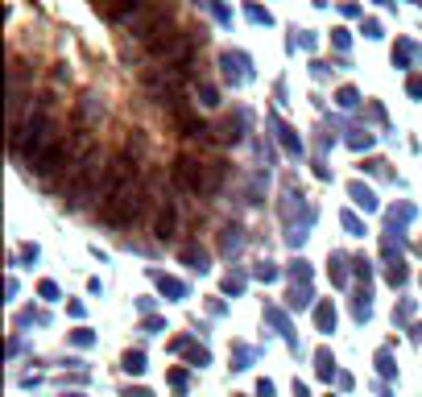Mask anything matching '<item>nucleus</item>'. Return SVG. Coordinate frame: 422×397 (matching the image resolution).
I'll return each mask as SVG.
<instances>
[{"instance_id":"obj_1","label":"nucleus","mask_w":422,"mask_h":397,"mask_svg":"<svg viewBox=\"0 0 422 397\" xmlns=\"http://www.w3.org/2000/svg\"><path fill=\"white\" fill-rule=\"evenodd\" d=\"M58 145H63V120L54 116V95H33L29 99V120L21 124V137L13 145V153L29 170H38Z\"/></svg>"},{"instance_id":"obj_2","label":"nucleus","mask_w":422,"mask_h":397,"mask_svg":"<svg viewBox=\"0 0 422 397\" xmlns=\"http://www.w3.org/2000/svg\"><path fill=\"white\" fill-rule=\"evenodd\" d=\"M104 170L108 162L99 158V149L79 153L67 170V183H63V203L67 211H83L87 203H99V187H104Z\"/></svg>"},{"instance_id":"obj_3","label":"nucleus","mask_w":422,"mask_h":397,"mask_svg":"<svg viewBox=\"0 0 422 397\" xmlns=\"http://www.w3.org/2000/svg\"><path fill=\"white\" fill-rule=\"evenodd\" d=\"M203 170H207V162H199V158H190V153H178V158L170 162V183H174V190L199 199V190H203Z\"/></svg>"},{"instance_id":"obj_4","label":"nucleus","mask_w":422,"mask_h":397,"mask_svg":"<svg viewBox=\"0 0 422 397\" xmlns=\"http://www.w3.org/2000/svg\"><path fill=\"white\" fill-rule=\"evenodd\" d=\"M220 70H224V79H228L232 87H244V83L253 79V62H249L244 50H224V54H220Z\"/></svg>"},{"instance_id":"obj_5","label":"nucleus","mask_w":422,"mask_h":397,"mask_svg":"<svg viewBox=\"0 0 422 397\" xmlns=\"http://www.w3.org/2000/svg\"><path fill=\"white\" fill-rule=\"evenodd\" d=\"M99 120H104V99H99L95 92H87L83 99H79V108H75V129L87 133L92 124H99Z\"/></svg>"},{"instance_id":"obj_6","label":"nucleus","mask_w":422,"mask_h":397,"mask_svg":"<svg viewBox=\"0 0 422 397\" xmlns=\"http://www.w3.org/2000/svg\"><path fill=\"white\" fill-rule=\"evenodd\" d=\"M253 124L249 116V108H236V116H224L220 124V145H236V141H244V129Z\"/></svg>"},{"instance_id":"obj_7","label":"nucleus","mask_w":422,"mask_h":397,"mask_svg":"<svg viewBox=\"0 0 422 397\" xmlns=\"http://www.w3.org/2000/svg\"><path fill=\"white\" fill-rule=\"evenodd\" d=\"M149 281L158 285V294H162L166 303H183V298H187V281L170 278V273H162V269H149Z\"/></svg>"},{"instance_id":"obj_8","label":"nucleus","mask_w":422,"mask_h":397,"mask_svg":"<svg viewBox=\"0 0 422 397\" xmlns=\"http://www.w3.org/2000/svg\"><path fill=\"white\" fill-rule=\"evenodd\" d=\"M174 232H178V207L166 199L162 207H158V219H153V236H158L162 244H170V240H174Z\"/></svg>"},{"instance_id":"obj_9","label":"nucleus","mask_w":422,"mask_h":397,"mask_svg":"<svg viewBox=\"0 0 422 397\" xmlns=\"http://www.w3.org/2000/svg\"><path fill=\"white\" fill-rule=\"evenodd\" d=\"M269 129H274V141H278L281 149H286V153H290V158H303V137H298V133H294V129H290V124H281L278 116H269Z\"/></svg>"},{"instance_id":"obj_10","label":"nucleus","mask_w":422,"mask_h":397,"mask_svg":"<svg viewBox=\"0 0 422 397\" xmlns=\"http://www.w3.org/2000/svg\"><path fill=\"white\" fill-rule=\"evenodd\" d=\"M170 352H183L195 369H203V364H211V352L207 348H199L190 335H178V339H170Z\"/></svg>"},{"instance_id":"obj_11","label":"nucleus","mask_w":422,"mask_h":397,"mask_svg":"<svg viewBox=\"0 0 422 397\" xmlns=\"http://www.w3.org/2000/svg\"><path fill=\"white\" fill-rule=\"evenodd\" d=\"M418 62H422V46L418 42H410V38H398V46H394V67L414 70Z\"/></svg>"},{"instance_id":"obj_12","label":"nucleus","mask_w":422,"mask_h":397,"mask_svg":"<svg viewBox=\"0 0 422 397\" xmlns=\"http://www.w3.org/2000/svg\"><path fill=\"white\" fill-rule=\"evenodd\" d=\"M224 178H228V162H207V170H203V190H199V199H211V195H220Z\"/></svg>"},{"instance_id":"obj_13","label":"nucleus","mask_w":422,"mask_h":397,"mask_svg":"<svg viewBox=\"0 0 422 397\" xmlns=\"http://www.w3.org/2000/svg\"><path fill=\"white\" fill-rule=\"evenodd\" d=\"M348 199H352L360 211H377V207H381V203H377V190L364 187L360 178H356V183H348Z\"/></svg>"},{"instance_id":"obj_14","label":"nucleus","mask_w":422,"mask_h":397,"mask_svg":"<svg viewBox=\"0 0 422 397\" xmlns=\"http://www.w3.org/2000/svg\"><path fill=\"white\" fill-rule=\"evenodd\" d=\"M414 215H418V207H414V203H394V207L385 211V219H389V232H401V228H406Z\"/></svg>"},{"instance_id":"obj_15","label":"nucleus","mask_w":422,"mask_h":397,"mask_svg":"<svg viewBox=\"0 0 422 397\" xmlns=\"http://www.w3.org/2000/svg\"><path fill=\"white\" fill-rule=\"evenodd\" d=\"M265 319H269V323H274V327L281 331V339H286L290 348L298 352V335L290 331V319H286V310H278V306H265Z\"/></svg>"},{"instance_id":"obj_16","label":"nucleus","mask_w":422,"mask_h":397,"mask_svg":"<svg viewBox=\"0 0 422 397\" xmlns=\"http://www.w3.org/2000/svg\"><path fill=\"white\" fill-rule=\"evenodd\" d=\"M178 257H183V265H187V269H195V273H207V269H211L207 249H199V244H187V249H183Z\"/></svg>"},{"instance_id":"obj_17","label":"nucleus","mask_w":422,"mask_h":397,"mask_svg":"<svg viewBox=\"0 0 422 397\" xmlns=\"http://www.w3.org/2000/svg\"><path fill=\"white\" fill-rule=\"evenodd\" d=\"M335 319H340V315H335L331 298H319V303H315V327L323 331V335H331V331H335Z\"/></svg>"},{"instance_id":"obj_18","label":"nucleus","mask_w":422,"mask_h":397,"mask_svg":"<svg viewBox=\"0 0 422 397\" xmlns=\"http://www.w3.org/2000/svg\"><path fill=\"white\" fill-rule=\"evenodd\" d=\"M352 319L356 323H369L373 319V290H356L352 294Z\"/></svg>"},{"instance_id":"obj_19","label":"nucleus","mask_w":422,"mask_h":397,"mask_svg":"<svg viewBox=\"0 0 422 397\" xmlns=\"http://www.w3.org/2000/svg\"><path fill=\"white\" fill-rule=\"evenodd\" d=\"M352 257L348 253H331L328 257V273H331V281H335V285H348V278H352Z\"/></svg>"},{"instance_id":"obj_20","label":"nucleus","mask_w":422,"mask_h":397,"mask_svg":"<svg viewBox=\"0 0 422 397\" xmlns=\"http://www.w3.org/2000/svg\"><path fill=\"white\" fill-rule=\"evenodd\" d=\"M240 249H244V228H240V224H228L224 236H220V253L232 257V253H240Z\"/></svg>"},{"instance_id":"obj_21","label":"nucleus","mask_w":422,"mask_h":397,"mask_svg":"<svg viewBox=\"0 0 422 397\" xmlns=\"http://www.w3.org/2000/svg\"><path fill=\"white\" fill-rule=\"evenodd\" d=\"M306 306H315V290H310V285H290L286 310H306Z\"/></svg>"},{"instance_id":"obj_22","label":"nucleus","mask_w":422,"mask_h":397,"mask_svg":"<svg viewBox=\"0 0 422 397\" xmlns=\"http://www.w3.org/2000/svg\"><path fill=\"white\" fill-rule=\"evenodd\" d=\"M315 376H319V381L340 376V373H335V356H331V348H319V352H315Z\"/></svg>"},{"instance_id":"obj_23","label":"nucleus","mask_w":422,"mask_h":397,"mask_svg":"<svg viewBox=\"0 0 422 397\" xmlns=\"http://www.w3.org/2000/svg\"><path fill=\"white\" fill-rule=\"evenodd\" d=\"M265 190H269V174L257 170V174L249 178V187H244V199H249V203H261V199H265Z\"/></svg>"},{"instance_id":"obj_24","label":"nucleus","mask_w":422,"mask_h":397,"mask_svg":"<svg viewBox=\"0 0 422 397\" xmlns=\"http://www.w3.org/2000/svg\"><path fill=\"white\" fill-rule=\"evenodd\" d=\"M381 253H385V265H398V261H401V232H385V236H381Z\"/></svg>"},{"instance_id":"obj_25","label":"nucleus","mask_w":422,"mask_h":397,"mask_svg":"<svg viewBox=\"0 0 422 397\" xmlns=\"http://www.w3.org/2000/svg\"><path fill=\"white\" fill-rule=\"evenodd\" d=\"M120 369H124V373H133V376H141L145 369H149V364H145V352L129 348V352H124V360H120Z\"/></svg>"},{"instance_id":"obj_26","label":"nucleus","mask_w":422,"mask_h":397,"mask_svg":"<svg viewBox=\"0 0 422 397\" xmlns=\"http://www.w3.org/2000/svg\"><path fill=\"white\" fill-rule=\"evenodd\" d=\"M286 273H290V281H294V285H310V273H315V269H310V261H290V269H286Z\"/></svg>"},{"instance_id":"obj_27","label":"nucleus","mask_w":422,"mask_h":397,"mask_svg":"<svg viewBox=\"0 0 422 397\" xmlns=\"http://www.w3.org/2000/svg\"><path fill=\"white\" fill-rule=\"evenodd\" d=\"M340 228H344L348 236H364V232H369V228H364V219H360L356 211H340Z\"/></svg>"},{"instance_id":"obj_28","label":"nucleus","mask_w":422,"mask_h":397,"mask_svg":"<svg viewBox=\"0 0 422 397\" xmlns=\"http://www.w3.org/2000/svg\"><path fill=\"white\" fill-rule=\"evenodd\" d=\"M377 373L385 376V381H394V376H398V364H394V352H389V348L377 352Z\"/></svg>"},{"instance_id":"obj_29","label":"nucleus","mask_w":422,"mask_h":397,"mask_svg":"<svg viewBox=\"0 0 422 397\" xmlns=\"http://www.w3.org/2000/svg\"><path fill=\"white\" fill-rule=\"evenodd\" d=\"M253 360H257V348H244V344L232 348V369H249Z\"/></svg>"},{"instance_id":"obj_30","label":"nucleus","mask_w":422,"mask_h":397,"mask_svg":"<svg viewBox=\"0 0 422 397\" xmlns=\"http://www.w3.org/2000/svg\"><path fill=\"white\" fill-rule=\"evenodd\" d=\"M373 133H369V129H348V145L352 149H373Z\"/></svg>"},{"instance_id":"obj_31","label":"nucleus","mask_w":422,"mask_h":397,"mask_svg":"<svg viewBox=\"0 0 422 397\" xmlns=\"http://www.w3.org/2000/svg\"><path fill=\"white\" fill-rule=\"evenodd\" d=\"M253 278L269 285V281H278V278H281V269L274 265V261H257V269H253Z\"/></svg>"},{"instance_id":"obj_32","label":"nucleus","mask_w":422,"mask_h":397,"mask_svg":"<svg viewBox=\"0 0 422 397\" xmlns=\"http://www.w3.org/2000/svg\"><path fill=\"white\" fill-rule=\"evenodd\" d=\"M385 281H389V285H406V281H410L406 261H398V265H385Z\"/></svg>"},{"instance_id":"obj_33","label":"nucleus","mask_w":422,"mask_h":397,"mask_svg":"<svg viewBox=\"0 0 422 397\" xmlns=\"http://www.w3.org/2000/svg\"><path fill=\"white\" fill-rule=\"evenodd\" d=\"M166 381H170V389H174L178 397H183V393L190 389V376L183 373V369H170V373H166Z\"/></svg>"},{"instance_id":"obj_34","label":"nucleus","mask_w":422,"mask_h":397,"mask_svg":"<svg viewBox=\"0 0 422 397\" xmlns=\"http://www.w3.org/2000/svg\"><path fill=\"white\" fill-rule=\"evenodd\" d=\"M360 99H364V95L356 92V87H340V92H335V104H340V108H360Z\"/></svg>"},{"instance_id":"obj_35","label":"nucleus","mask_w":422,"mask_h":397,"mask_svg":"<svg viewBox=\"0 0 422 397\" xmlns=\"http://www.w3.org/2000/svg\"><path fill=\"white\" fill-rule=\"evenodd\" d=\"M244 285H249V278H244V273H228V278H224V294L240 298V294H244Z\"/></svg>"},{"instance_id":"obj_36","label":"nucleus","mask_w":422,"mask_h":397,"mask_svg":"<svg viewBox=\"0 0 422 397\" xmlns=\"http://www.w3.org/2000/svg\"><path fill=\"white\" fill-rule=\"evenodd\" d=\"M244 17H249L253 25H274V13H269V9H261V4H249V9H244Z\"/></svg>"},{"instance_id":"obj_37","label":"nucleus","mask_w":422,"mask_h":397,"mask_svg":"<svg viewBox=\"0 0 422 397\" xmlns=\"http://www.w3.org/2000/svg\"><path fill=\"white\" fill-rule=\"evenodd\" d=\"M67 339L75 344V348H92V344H95V331H87V327H75V331L67 335Z\"/></svg>"},{"instance_id":"obj_38","label":"nucleus","mask_w":422,"mask_h":397,"mask_svg":"<svg viewBox=\"0 0 422 397\" xmlns=\"http://www.w3.org/2000/svg\"><path fill=\"white\" fill-rule=\"evenodd\" d=\"M331 46L340 50V54H348V46H352V33L340 25V29H331Z\"/></svg>"},{"instance_id":"obj_39","label":"nucleus","mask_w":422,"mask_h":397,"mask_svg":"<svg viewBox=\"0 0 422 397\" xmlns=\"http://www.w3.org/2000/svg\"><path fill=\"white\" fill-rule=\"evenodd\" d=\"M199 104H203V108H215V104H220V92H215L211 83H199Z\"/></svg>"},{"instance_id":"obj_40","label":"nucleus","mask_w":422,"mask_h":397,"mask_svg":"<svg viewBox=\"0 0 422 397\" xmlns=\"http://www.w3.org/2000/svg\"><path fill=\"white\" fill-rule=\"evenodd\" d=\"M38 294H42L46 303H58V298H63V290H58V281H38Z\"/></svg>"},{"instance_id":"obj_41","label":"nucleus","mask_w":422,"mask_h":397,"mask_svg":"<svg viewBox=\"0 0 422 397\" xmlns=\"http://www.w3.org/2000/svg\"><path fill=\"white\" fill-rule=\"evenodd\" d=\"M162 327H166L162 315H145V319H141V331H145V335H158Z\"/></svg>"},{"instance_id":"obj_42","label":"nucleus","mask_w":422,"mask_h":397,"mask_svg":"<svg viewBox=\"0 0 422 397\" xmlns=\"http://www.w3.org/2000/svg\"><path fill=\"white\" fill-rule=\"evenodd\" d=\"M410 315H414V298H401V303L394 306V323H406Z\"/></svg>"},{"instance_id":"obj_43","label":"nucleus","mask_w":422,"mask_h":397,"mask_svg":"<svg viewBox=\"0 0 422 397\" xmlns=\"http://www.w3.org/2000/svg\"><path fill=\"white\" fill-rule=\"evenodd\" d=\"M17 323H21V327H29V323H38V327H46L50 319H46V310H25V315L17 319Z\"/></svg>"},{"instance_id":"obj_44","label":"nucleus","mask_w":422,"mask_h":397,"mask_svg":"<svg viewBox=\"0 0 422 397\" xmlns=\"http://www.w3.org/2000/svg\"><path fill=\"white\" fill-rule=\"evenodd\" d=\"M406 95H410V99H422V70H414V75L406 79Z\"/></svg>"},{"instance_id":"obj_45","label":"nucleus","mask_w":422,"mask_h":397,"mask_svg":"<svg viewBox=\"0 0 422 397\" xmlns=\"http://www.w3.org/2000/svg\"><path fill=\"white\" fill-rule=\"evenodd\" d=\"M203 9H207L220 25H232V9H224V4H203Z\"/></svg>"},{"instance_id":"obj_46","label":"nucleus","mask_w":422,"mask_h":397,"mask_svg":"<svg viewBox=\"0 0 422 397\" xmlns=\"http://www.w3.org/2000/svg\"><path fill=\"white\" fill-rule=\"evenodd\" d=\"M352 273L364 281V285H369V278H373V269H369V261H364V257H352Z\"/></svg>"},{"instance_id":"obj_47","label":"nucleus","mask_w":422,"mask_h":397,"mask_svg":"<svg viewBox=\"0 0 422 397\" xmlns=\"http://www.w3.org/2000/svg\"><path fill=\"white\" fill-rule=\"evenodd\" d=\"M274 393H278V385H274L269 376H261V381H257V397H274Z\"/></svg>"},{"instance_id":"obj_48","label":"nucleus","mask_w":422,"mask_h":397,"mask_svg":"<svg viewBox=\"0 0 422 397\" xmlns=\"http://www.w3.org/2000/svg\"><path fill=\"white\" fill-rule=\"evenodd\" d=\"M360 33H364V38H373V42H377V38H381V25H377L373 17H369V21L360 25Z\"/></svg>"},{"instance_id":"obj_49","label":"nucleus","mask_w":422,"mask_h":397,"mask_svg":"<svg viewBox=\"0 0 422 397\" xmlns=\"http://www.w3.org/2000/svg\"><path fill=\"white\" fill-rule=\"evenodd\" d=\"M67 315H70V319H83V315H87V306H83V303H67Z\"/></svg>"},{"instance_id":"obj_50","label":"nucleus","mask_w":422,"mask_h":397,"mask_svg":"<svg viewBox=\"0 0 422 397\" xmlns=\"http://www.w3.org/2000/svg\"><path fill=\"white\" fill-rule=\"evenodd\" d=\"M360 170H369V174H385V162H381V158H373V162H364Z\"/></svg>"},{"instance_id":"obj_51","label":"nucleus","mask_w":422,"mask_h":397,"mask_svg":"<svg viewBox=\"0 0 422 397\" xmlns=\"http://www.w3.org/2000/svg\"><path fill=\"white\" fill-rule=\"evenodd\" d=\"M124 397H153V393H149L145 385H129V389H124Z\"/></svg>"},{"instance_id":"obj_52","label":"nucleus","mask_w":422,"mask_h":397,"mask_svg":"<svg viewBox=\"0 0 422 397\" xmlns=\"http://www.w3.org/2000/svg\"><path fill=\"white\" fill-rule=\"evenodd\" d=\"M369 116H373L377 124H385V108H381V104H369Z\"/></svg>"},{"instance_id":"obj_53","label":"nucleus","mask_w":422,"mask_h":397,"mask_svg":"<svg viewBox=\"0 0 422 397\" xmlns=\"http://www.w3.org/2000/svg\"><path fill=\"white\" fill-rule=\"evenodd\" d=\"M340 13H344V17H364V9H360V4H344Z\"/></svg>"},{"instance_id":"obj_54","label":"nucleus","mask_w":422,"mask_h":397,"mask_svg":"<svg viewBox=\"0 0 422 397\" xmlns=\"http://www.w3.org/2000/svg\"><path fill=\"white\" fill-rule=\"evenodd\" d=\"M21 257L25 261H38V244H21Z\"/></svg>"},{"instance_id":"obj_55","label":"nucleus","mask_w":422,"mask_h":397,"mask_svg":"<svg viewBox=\"0 0 422 397\" xmlns=\"http://www.w3.org/2000/svg\"><path fill=\"white\" fill-rule=\"evenodd\" d=\"M137 310L141 315H153V298H137Z\"/></svg>"},{"instance_id":"obj_56","label":"nucleus","mask_w":422,"mask_h":397,"mask_svg":"<svg viewBox=\"0 0 422 397\" xmlns=\"http://www.w3.org/2000/svg\"><path fill=\"white\" fill-rule=\"evenodd\" d=\"M294 397H310V389H306L303 381H294Z\"/></svg>"},{"instance_id":"obj_57","label":"nucleus","mask_w":422,"mask_h":397,"mask_svg":"<svg viewBox=\"0 0 422 397\" xmlns=\"http://www.w3.org/2000/svg\"><path fill=\"white\" fill-rule=\"evenodd\" d=\"M63 397H87V393H79V389H70V393H63Z\"/></svg>"}]
</instances>
